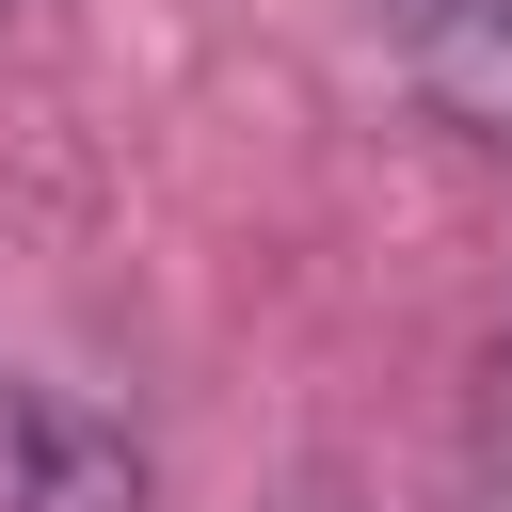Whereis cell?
<instances>
[{
  "label": "cell",
  "instance_id": "cell-4",
  "mask_svg": "<svg viewBox=\"0 0 512 512\" xmlns=\"http://www.w3.org/2000/svg\"><path fill=\"white\" fill-rule=\"evenodd\" d=\"M0 32H16V0H0Z\"/></svg>",
  "mask_w": 512,
  "mask_h": 512
},
{
  "label": "cell",
  "instance_id": "cell-1",
  "mask_svg": "<svg viewBox=\"0 0 512 512\" xmlns=\"http://www.w3.org/2000/svg\"><path fill=\"white\" fill-rule=\"evenodd\" d=\"M400 80L448 112V128H496L512 144V0H368Z\"/></svg>",
  "mask_w": 512,
  "mask_h": 512
},
{
  "label": "cell",
  "instance_id": "cell-3",
  "mask_svg": "<svg viewBox=\"0 0 512 512\" xmlns=\"http://www.w3.org/2000/svg\"><path fill=\"white\" fill-rule=\"evenodd\" d=\"M288 512H336V496H288Z\"/></svg>",
  "mask_w": 512,
  "mask_h": 512
},
{
  "label": "cell",
  "instance_id": "cell-5",
  "mask_svg": "<svg viewBox=\"0 0 512 512\" xmlns=\"http://www.w3.org/2000/svg\"><path fill=\"white\" fill-rule=\"evenodd\" d=\"M496 512H512V496H496Z\"/></svg>",
  "mask_w": 512,
  "mask_h": 512
},
{
  "label": "cell",
  "instance_id": "cell-2",
  "mask_svg": "<svg viewBox=\"0 0 512 512\" xmlns=\"http://www.w3.org/2000/svg\"><path fill=\"white\" fill-rule=\"evenodd\" d=\"M0 512H144V448L96 400H32L0 448Z\"/></svg>",
  "mask_w": 512,
  "mask_h": 512
}]
</instances>
